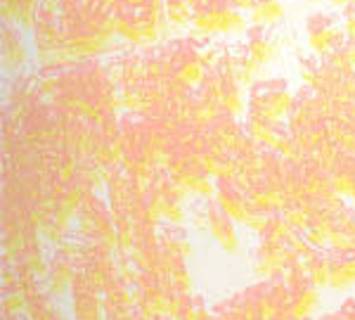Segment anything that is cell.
Listing matches in <instances>:
<instances>
[{"mask_svg":"<svg viewBox=\"0 0 355 320\" xmlns=\"http://www.w3.org/2000/svg\"><path fill=\"white\" fill-rule=\"evenodd\" d=\"M244 24L242 8L232 0H197L192 5V26L199 33H234Z\"/></svg>","mask_w":355,"mask_h":320,"instance_id":"obj_1","label":"cell"},{"mask_svg":"<svg viewBox=\"0 0 355 320\" xmlns=\"http://www.w3.org/2000/svg\"><path fill=\"white\" fill-rule=\"evenodd\" d=\"M277 55V41L266 26H254L246 31L242 50L237 57H232L234 71H237L239 81H249L251 74L263 69L272 57Z\"/></svg>","mask_w":355,"mask_h":320,"instance_id":"obj_2","label":"cell"},{"mask_svg":"<svg viewBox=\"0 0 355 320\" xmlns=\"http://www.w3.org/2000/svg\"><path fill=\"white\" fill-rule=\"evenodd\" d=\"M249 105L254 117L277 124V119H282L291 110L294 98H291L287 83L282 78H272V81H259L251 85Z\"/></svg>","mask_w":355,"mask_h":320,"instance_id":"obj_3","label":"cell"},{"mask_svg":"<svg viewBox=\"0 0 355 320\" xmlns=\"http://www.w3.org/2000/svg\"><path fill=\"white\" fill-rule=\"evenodd\" d=\"M308 45L320 55H329L343 43V24L336 17L318 12L308 17Z\"/></svg>","mask_w":355,"mask_h":320,"instance_id":"obj_4","label":"cell"},{"mask_svg":"<svg viewBox=\"0 0 355 320\" xmlns=\"http://www.w3.org/2000/svg\"><path fill=\"white\" fill-rule=\"evenodd\" d=\"M249 15H251V22H254L256 26H266L270 24V22L279 19L282 17V3L279 0H251L249 3Z\"/></svg>","mask_w":355,"mask_h":320,"instance_id":"obj_5","label":"cell"},{"mask_svg":"<svg viewBox=\"0 0 355 320\" xmlns=\"http://www.w3.org/2000/svg\"><path fill=\"white\" fill-rule=\"evenodd\" d=\"M164 12L171 24H187L192 22V3L190 0H164Z\"/></svg>","mask_w":355,"mask_h":320,"instance_id":"obj_6","label":"cell"},{"mask_svg":"<svg viewBox=\"0 0 355 320\" xmlns=\"http://www.w3.org/2000/svg\"><path fill=\"white\" fill-rule=\"evenodd\" d=\"M331 3H336V5H348V3H353V0H331Z\"/></svg>","mask_w":355,"mask_h":320,"instance_id":"obj_7","label":"cell"},{"mask_svg":"<svg viewBox=\"0 0 355 320\" xmlns=\"http://www.w3.org/2000/svg\"><path fill=\"white\" fill-rule=\"evenodd\" d=\"M190 3H192V5H194V3H197V0H190Z\"/></svg>","mask_w":355,"mask_h":320,"instance_id":"obj_8","label":"cell"}]
</instances>
